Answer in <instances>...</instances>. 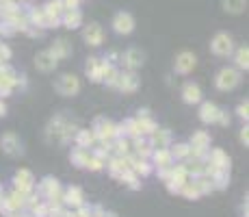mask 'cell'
Instances as JSON below:
<instances>
[{"mask_svg": "<svg viewBox=\"0 0 249 217\" xmlns=\"http://www.w3.org/2000/svg\"><path fill=\"white\" fill-rule=\"evenodd\" d=\"M241 83V74L236 70H232V67H225V70H221L217 74V87H219L221 91H230L234 89V87Z\"/></svg>", "mask_w": 249, "mask_h": 217, "instance_id": "obj_1", "label": "cell"}, {"mask_svg": "<svg viewBox=\"0 0 249 217\" xmlns=\"http://www.w3.org/2000/svg\"><path fill=\"white\" fill-rule=\"evenodd\" d=\"M210 50H213L217 57H228V54H232V50H234L232 37L228 33H219L213 39V44H210Z\"/></svg>", "mask_w": 249, "mask_h": 217, "instance_id": "obj_2", "label": "cell"}, {"mask_svg": "<svg viewBox=\"0 0 249 217\" xmlns=\"http://www.w3.org/2000/svg\"><path fill=\"white\" fill-rule=\"evenodd\" d=\"M57 91L61 96H74V94H78L80 91V81H78L76 76H70V74H65V76H61L57 81Z\"/></svg>", "mask_w": 249, "mask_h": 217, "instance_id": "obj_3", "label": "cell"}, {"mask_svg": "<svg viewBox=\"0 0 249 217\" xmlns=\"http://www.w3.org/2000/svg\"><path fill=\"white\" fill-rule=\"evenodd\" d=\"M113 29H115V33H119V35L132 33V29H135V17H132L130 13H126V11L117 13L115 20H113Z\"/></svg>", "mask_w": 249, "mask_h": 217, "instance_id": "obj_4", "label": "cell"}, {"mask_svg": "<svg viewBox=\"0 0 249 217\" xmlns=\"http://www.w3.org/2000/svg\"><path fill=\"white\" fill-rule=\"evenodd\" d=\"M33 174L29 172V169H20V172L16 174V191H20V193H29L31 189H33Z\"/></svg>", "mask_w": 249, "mask_h": 217, "instance_id": "obj_5", "label": "cell"}, {"mask_svg": "<svg viewBox=\"0 0 249 217\" xmlns=\"http://www.w3.org/2000/svg\"><path fill=\"white\" fill-rule=\"evenodd\" d=\"M0 146H2V150L7 152L9 156H16L22 152L20 148V139H17L13 133H7V135H2V139H0Z\"/></svg>", "mask_w": 249, "mask_h": 217, "instance_id": "obj_6", "label": "cell"}, {"mask_svg": "<svg viewBox=\"0 0 249 217\" xmlns=\"http://www.w3.org/2000/svg\"><path fill=\"white\" fill-rule=\"evenodd\" d=\"M143 59H145V54H143L139 48H130L126 54H124V63H126L128 70H137V67H141Z\"/></svg>", "mask_w": 249, "mask_h": 217, "instance_id": "obj_7", "label": "cell"}, {"mask_svg": "<svg viewBox=\"0 0 249 217\" xmlns=\"http://www.w3.org/2000/svg\"><path fill=\"white\" fill-rule=\"evenodd\" d=\"M195 67V54L193 52H182L176 59V72L178 74H188Z\"/></svg>", "mask_w": 249, "mask_h": 217, "instance_id": "obj_8", "label": "cell"}, {"mask_svg": "<svg viewBox=\"0 0 249 217\" xmlns=\"http://www.w3.org/2000/svg\"><path fill=\"white\" fill-rule=\"evenodd\" d=\"M35 66H37V70H41V72H52L54 67H57V59H54L52 54H50V50H48V52L37 54Z\"/></svg>", "mask_w": 249, "mask_h": 217, "instance_id": "obj_9", "label": "cell"}, {"mask_svg": "<svg viewBox=\"0 0 249 217\" xmlns=\"http://www.w3.org/2000/svg\"><path fill=\"white\" fill-rule=\"evenodd\" d=\"M117 87L122 91H135L139 87V78H137L135 72H128V74H119V81H117Z\"/></svg>", "mask_w": 249, "mask_h": 217, "instance_id": "obj_10", "label": "cell"}, {"mask_svg": "<svg viewBox=\"0 0 249 217\" xmlns=\"http://www.w3.org/2000/svg\"><path fill=\"white\" fill-rule=\"evenodd\" d=\"M182 98H184V102H188V104L200 102V100H202L200 85H195V83H187V85H184V89H182Z\"/></svg>", "mask_w": 249, "mask_h": 217, "instance_id": "obj_11", "label": "cell"}, {"mask_svg": "<svg viewBox=\"0 0 249 217\" xmlns=\"http://www.w3.org/2000/svg\"><path fill=\"white\" fill-rule=\"evenodd\" d=\"M39 193H41V196H46L48 200H50V198H59L61 187H59V183L54 181V178H46V181L39 184Z\"/></svg>", "mask_w": 249, "mask_h": 217, "instance_id": "obj_12", "label": "cell"}, {"mask_svg": "<svg viewBox=\"0 0 249 217\" xmlns=\"http://www.w3.org/2000/svg\"><path fill=\"white\" fill-rule=\"evenodd\" d=\"M82 37H85V41L89 46H100L102 44V29L98 24H89L85 29V33H82Z\"/></svg>", "mask_w": 249, "mask_h": 217, "instance_id": "obj_13", "label": "cell"}, {"mask_svg": "<svg viewBox=\"0 0 249 217\" xmlns=\"http://www.w3.org/2000/svg\"><path fill=\"white\" fill-rule=\"evenodd\" d=\"M82 22V13L78 11V9H65L63 11V24L67 26V29H78Z\"/></svg>", "mask_w": 249, "mask_h": 217, "instance_id": "obj_14", "label": "cell"}, {"mask_svg": "<svg viewBox=\"0 0 249 217\" xmlns=\"http://www.w3.org/2000/svg\"><path fill=\"white\" fill-rule=\"evenodd\" d=\"M217 115H219V109H217L213 102H204V104H202V109H200V117H202V122H206V124H215V122H217Z\"/></svg>", "mask_w": 249, "mask_h": 217, "instance_id": "obj_15", "label": "cell"}, {"mask_svg": "<svg viewBox=\"0 0 249 217\" xmlns=\"http://www.w3.org/2000/svg\"><path fill=\"white\" fill-rule=\"evenodd\" d=\"M50 54H52V57L57 59V61H59V59H65V57H70V54H72V46L67 44L65 39H59L57 44L52 46V50H50Z\"/></svg>", "mask_w": 249, "mask_h": 217, "instance_id": "obj_16", "label": "cell"}, {"mask_svg": "<svg viewBox=\"0 0 249 217\" xmlns=\"http://www.w3.org/2000/svg\"><path fill=\"white\" fill-rule=\"evenodd\" d=\"M169 139H171V135H169V131H158L156 128L154 133H152V139H150V144H152V148H167V144H169Z\"/></svg>", "mask_w": 249, "mask_h": 217, "instance_id": "obj_17", "label": "cell"}, {"mask_svg": "<svg viewBox=\"0 0 249 217\" xmlns=\"http://www.w3.org/2000/svg\"><path fill=\"white\" fill-rule=\"evenodd\" d=\"M154 161H156L158 167H171L173 156H171V152H169L167 148H158V150L154 152Z\"/></svg>", "mask_w": 249, "mask_h": 217, "instance_id": "obj_18", "label": "cell"}, {"mask_svg": "<svg viewBox=\"0 0 249 217\" xmlns=\"http://www.w3.org/2000/svg\"><path fill=\"white\" fill-rule=\"evenodd\" d=\"M87 161H89V152H87V148H74L72 150V163L76 165V167H85Z\"/></svg>", "mask_w": 249, "mask_h": 217, "instance_id": "obj_19", "label": "cell"}, {"mask_svg": "<svg viewBox=\"0 0 249 217\" xmlns=\"http://www.w3.org/2000/svg\"><path fill=\"white\" fill-rule=\"evenodd\" d=\"M63 200L67 202V204H72V206H82L85 204V198H82V191L78 187H70L67 189V193H65V198H63Z\"/></svg>", "mask_w": 249, "mask_h": 217, "instance_id": "obj_20", "label": "cell"}, {"mask_svg": "<svg viewBox=\"0 0 249 217\" xmlns=\"http://www.w3.org/2000/svg\"><path fill=\"white\" fill-rule=\"evenodd\" d=\"M210 163L217 165V167H221V169H228L230 167V159L225 156L223 150H213V152H210Z\"/></svg>", "mask_w": 249, "mask_h": 217, "instance_id": "obj_21", "label": "cell"}, {"mask_svg": "<svg viewBox=\"0 0 249 217\" xmlns=\"http://www.w3.org/2000/svg\"><path fill=\"white\" fill-rule=\"evenodd\" d=\"M191 146L193 148H202V150H208V146H210V135L208 133H195V135L191 137Z\"/></svg>", "mask_w": 249, "mask_h": 217, "instance_id": "obj_22", "label": "cell"}, {"mask_svg": "<svg viewBox=\"0 0 249 217\" xmlns=\"http://www.w3.org/2000/svg\"><path fill=\"white\" fill-rule=\"evenodd\" d=\"M93 141H95V133L93 131H80L76 135V144L80 148H89Z\"/></svg>", "mask_w": 249, "mask_h": 217, "instance_id": "obj_23", "label": "cell"}, {"mask_svg": "<svg viewBox=\"0 0 249 217\" xmlns=\"http://www.w3.org/2000/svg\"><path fill=\"white\" fill-rule=\"evenodd\" d=\"M48 16H52V17H59L63 11H65V7H63V0H52V2H48V7L44 9Z\"/></svg>", "mask_w": 249, "mask_h": 217, "instance_id": "obj_24", "label": "cell"}, {"mask_svg": "<svg viewBox=\"0 0 249 217\" xmlns=\"http://www.w3.org/2000/svg\"><path fill=\"white\" fill-rule=\"evenodd\" d=\"M223 7L230 13H241L245 9V0H223Z\"/></svg>", "mask_w": 249, "mask_h": 217, "instance_id": "obj_25", "label": "cell"}, {"mask_svg": "<svg viewBox=\"0 0 249 217\" xmlns=\"http://www.w3.org/2000/svg\"><path fill=\"white\" fill-rule=\"evenodd\" d=\"M249 52H247V48H238V52H236V66L241 67V70H247L249 67Z\"/></svg>", "mask_w": 249, "mask_h": 217, "instance_id": "obj_26", "label": "cell"}, {"mask_svg": "<svg viewBox=\"0 0 249 217\" xmlns=\"http://www.w3.org/2000/svg\"><path fill=\"white\" fill-rule=\"evenodd\" d=\"M135 148H137V152H139L141 156H150L152 154V144L147 139H137Z\"/></svg>", "mask_w": 249, "mask_h": 217, "instance_id": "obj_27", "label": "cell"}, {"mask_svg": "<svg viewBox=\"0 0 249 217\" xmlns=\"http://www.w3.org/2000/svg\"><path fill=\"white\" fill-rule=\"evenodd\" d=\"M132 172H135V174H141V176H147L152 169H150V165H147L145 161L141 159V161H135V165H132Z\"/></svg>", "mask_w": 249, "mask_h": 217, "instance_id": "obj_28", "label": "cell"}, {"mask_svg": "<svg viewBox=\"0 0 249 217\" xmlns=\"http://www.w3.org/2000/svg\"><path fill=\"white\" fill-rule=\"evenodd\" d=\"M188 150H191V148H188L187 144H178L173 150H169V152H171L173 159H184V156H188Z\"/></svg>", "mask_w": 249, "mask_h": 217, "instance_id": "obj_29", "label": "cell"}, {"mask_svg": "<svg viewBox=\"0 0 249 217\" xmlns=\"http://www.w3.org/2000/svg\"><path fill=\"white\" fill-rule=\"evenodd\" d=\"M16 33H17V31H16V26H13L9 20L0 22V35H16Z\"/></svg>", "mask_w": 249, "mask_h": 217, "instance_id": "obj_30", "label": "cell"}, {"mask_svg": "<svg viewBox=\"0 0 249 217\" xmlns=\"http://www.w3.org/2000/svg\"><path fill=\"white\" fill-rule=\"evenodd\" d=\"M85 167H91L93 172H98V169H102V159H100V156H95V159H89Z\"/></svg>", "mask_w": 249, "mask_h": 217, "instance_id": "obj_31", "label": "cell"}, {"mask_svg": "<svg viewBox=\"0 0 249 217\" xmlns=\"http://www.w3.org/2000/svg\"><path fill=\"white\" fill-rule=\"evenodd\" d=\"M115 144H117V150H119V154H124V156H126L128 154V152H130V144H128V141L126 139H117V141H115Z\"/></svg>", "mask_w": 249, "mask_h": 217, "instance_id": "obj_32", "label": "cell"}, {"mask_svg": "<svg viewBox=\"0 0 249 217\" xmlns=\"http://www.w3.org/2000/svg\"><path fill=\"white\" fill-rule=\"evenodd\" d=\"M217 122H219L221 126H228V124H230V115L225 113V111H221V109H219V115H217Z\"/></svg>", "mask_w": 249, "mask_h": 217, "instance_id": "obj_33", "label": "cell"}, {"mask_svg": "<svg viewBox=\"0 0 249 217\" xmlns=\"http://www.w3.org/2000/svg\"><path fill=\"white\" fill-rule=\"evenodd\" d=\"M9 59H11V50L4 44H0V61H9Z\"/></svg>", "mask_w": 249, "mask_h": 217, "instance_id": "obj_34", "label": "cell"}, {"mask_svg": "<svg viewBox=\"0 0 249 217\" xmlns=\"http://www.w3.org/2000/svg\"><path fill=\"white\" fill-rule=\"evenodd\" d=\"M78 2H80V0H63V7L65 9H78Z\"/></svg>", "mask_w": 249, "mask_h": 217, "instance_id": "obj_35", "label": "cell"}, {"mask_svg": "<svg viewBox=\"0 0 249 217\" xmlns=\"http://www.w3.org/2000/svg\"><path fill=\"white\" fill-rule=\"evenodd\" d=\"M247 109H249V107H247V102H243L241 107H238V115H241V117H245V119H247V115H249V113H247Z\"/></svg>", "mask_w": 249, "mask_h": 217, "instance_id": "obj_36", "label": "cell"}, {"mask_svg": "<svg viewBox=\"0 0 249 217\" xmlns=\"http://www.w3.org/2000/svg\"><path fill=\"white\" fill-rule=\"evenodd\" d=\"M241 141L247 146V141H249V133H247V128H243V131H241Z\"/></svg>", "mask_w": 249, "mask_h": 217, "instance_id": "obj_37", "label": "cell"}, {"mask_svg": "<svg viewBox=\"0 0 249 217\" xmlns=\"http://www.w3.org/2000/svg\"><path fill=\"white\" fill-rule=\"evenodd\" d=\"M0 115H4V104H2V100H0Z\"/></svg>", "mask_w": 249, "mask_h": 217, "instance_id": "obj_38", "label": "cell"}, {"mask_svg": "<svg viewBox=\"0 0 249 217\" xmlns=\"http://www.w3.org/2000/svg\"><path fill=\"white\" fill-rule=\"evenodd\" d=\"M0 200H2V191H0ZM0 211H2V202H0Z\"/></svg>", "mask_w": 249, "mask_h": 217, "instance_id": "obj_39", "label": "cell"}]
</instances>
